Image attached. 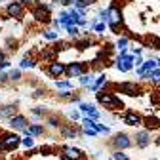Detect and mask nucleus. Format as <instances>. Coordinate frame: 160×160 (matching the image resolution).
<instances>
[{
  "label": "nucleus",
  "mask_w": 160,
  "mask_h": 160,
  "mask_svg": "<svg viewBox=\"0 0 160 160\" xmlns=\"http://www.w3.org/2000/svg\"><path fill=\"white\" fill-rule=\"evenodd\" d=\"M97 101L109 107V109H122V101L118 97H114L112 93H105V92H97Z\"/></svg>",
  "instance_id": "nucleus-1"
},
{
  "label": "nucleus",
  "mask_w": 160,
  "mask_h": 160,
  "mask_svg": "<svg viewBox=\"0 0 160 160\" xmlns=\"http://www.w3.org/2000/svg\"><path fill=\"white\" fill-rule=\"evenodd\" d=\"M109 25L112 31H116L120 25H122V13H120V10H116L114 6L109 8Z\"/></svg>",
  "instance_id": "nucleus-2"
},
{
  "label": "nucleus",
  "mask_w": 160,
  "mask_h": 160,
  "mask_svg": "<svg viewBox=\"0 0 160 160\" xmlns=\"http://www.w3.org/2000/svg\"><path fill=\"white\" fill-rule=\"evenodd\" d=\"M32 17L36 19V21H44V23H48V21H50V6H46V8H44V4L36 6V8L32 10Z\"/></svg>",
  "instance_id": "nucleus-3"
},
{
  "label": "nucleus",
  "mask_w": 160,
  "mask_h": 160,
  "mask_svg": "<svg viewBox=\"0 0 160 160\" xmlns=\"http://www.w3.org/2000/svg\"><path fill=\"white\" fill-rule=\"evenodd\" d=\"M112 145H114V149H116V151H122V149H128V147H132V139H130L126 133H118V135L114 137Z\"/></svg>",
  "instance_id": "nucleus-4"
},
{
  "label": "nucleus",
  "mask_w": 160,
  "mask_h": 160,
  "mask_svg": "<svg viewBox=\"0 0 160 160\" xmlns=\"http://www.w3.org/2000/svg\"><path fill=\"white\" fill-rule=\"evenodd\" d=\"M19 145V135L17 133H8L2 137V141H0V147L2 149H15Z\"/></svg>",
  "instance_id": "nucleus-5"
},
{
  "label": "nucleus",
  "mask_w": 160,
  "mask_h": 160,
  "mask_svg": "<svg viewBox=\"0 0 160 160\" xmlns=\"http://www.w3.org/2000/svg\"><path fill=\"white\" fill-rule=\"evenodd\" d=\"M118 90L124 92L126 95H139V92H141L139 84L135 82H122V84H118Z\"/></svg>",
  "instance_id": "nucleus-6"
},
{
  "label": "nucleus",
  "mask_w": 160,
  "mask_h": 160,
  "mask_svg": "<svg viewBox=\"0 0 160 160\" xmlns=\"http://www.w3.org/2000/svg\"><path fill=\"white\" fill-rule=\"evenodd\" d=\"M124 122H126L128 126H141V124H143V118L139 116L137 112H133V111H128V112L124 114Z\"/></svg>",
  "instance_id": "nucleus-7"
},
{
  "label": "nucleus",
  "mask_w": 160,
  "mask_h": 160,
  "mask_svg": "<svg viewBox=\"0 0 160 160\" xmlns=\"http://www.w3.org/2000/svg\"><path fill=\"white\" fill-rule=\"evenodd\" d=\"M6 12H8L10 17H21L23 15V4L21 2H12V4H8Z\"/></svg>",
  "instance_id": "nucleus-8"
},
{
  "label": "nucleus",
  "mask_w": 160,
  "mask_h": 160,
  "mask_svg": "<svg viewBox=\"0 0 160 160\" xmlns=\"http://www.w3.org/2000/svg\"><path fill=\"white\" fill-rule=\"evenodd\" d=\"M48 72H50L52 76H61L63 72H67V67H65L63 63H59V61H52L50 67H48Z\"/></svg>",
  "instance_id": "nucleus-9"
},
{
  "label": "nucleus",
  "mask_w": 160,
  "mask_h": 160,
  "mask_svg": "<svg viewBox=\"0 0 160 160\" xmlns=\"http://www.w3.org/2000/svg\"><path fill=\"white\" fill-rule=\"evenodd\" d=\"M63 156L71 158V160H82L84 158V152L80 149H74V147H65L63 149Z\"/></svg>",
  "instance_id": "nucleus-10"
},
{
  "label": "nucleus",
  "mask_w": 160,
  "mask_h": 160,
  "mask_svg": "<svg viewBox=\"0 0 160 160\" xmlns=\"http://www.w3.org/2000/svg\"><path fill=\"white\" fill-rule=\"evenodd\" d=\"M135 143H137V147H141V149H145L149 143H151V135H149V132H137L135 133Z\"/></svg>",
  "instance_id": "nucleus-11"
},
{
  "label": "nucleus",
  "mask_w": 160,
  "mask_h": 160,
  "mask_svg": "<svg viewBox=\"0 0 160 160\" xmlns=\"http://www.w3.org/2000/svg\"><path fill=\"white\" fill-rule=\"evenodd\" d=\"M10 126L15 130H27V118L25 116H13V118H10Z\"/></svg>",
  "instance_id": "nucleus-12"
},
{
  "label": "nucleus",
  "mask_w": 160,
  "mask_h": 160,
  "mask_svg": "<svg viewBox=\"0 0 160 160\" xmlns=\"http://www.w3.org/2000/svg\"><path fill=\"white\" fill-rule=\"evenodd\" d=\"M67 74L69 76H82L84 74V65L82 63H71L67 67Z\"/></svg>",
  "instance_id": "nucleus-13"
},
{
  "label": "nucleus",
  "mask_w": 160,
  "mask_h": 160,
  "mask_svg": "<svg viewBox=\"0 0 160 160\" xmlns=\"http://www.w3.org/2000/svg\"><path fill=\"white\" fill-rule=\"evenodd\" d=\"M15 111H17L15 105H6V107L0 109V118H13L15 116Z\"/></svg>",
  "instance_id": "nucleus-14"
},
{
  "label": "nucleus",
  "mask_w": 160,
  "mask_h": 160,
  "mask_svg": "<svg viewBox=\"0 0 160 160\" xmlns=\"http://www.w3.org/2000/svg\"><path fill=\"white\" fill-rule=\"evenodd\" d=\"M80 109H82L84 112H88L92 120H97V118H99V112L95 111V107H93V105H88V103H80Z\"/></svg>",
  "instance_id": "nucleus-15"
},
{
  "label": "nucleus",
  "mask_w": 160,
  "mask_h": 160,
  "mask_svg": "<svg viewBox=\"0 0 160 160\" xmlns=\"http://www.w3.org/2000/svg\"><path fill=\"white\" fill-rule=\"evenodd\" d=\"M23 132L27 135H40V133H44V128L38 124H32V126H27V130H23Z\"/></svg>",
  "instance_id": "nucleus-16"
},
{
  "label": "nucleus",
  "mask_w": 160,
  "mask_h": 160,
  "mask_svg": "<svg viewBox=\"0 0 160 160\" xmlns=\"http://www.w3.org/2000/svg\"><path fill=\"white\" fill-rule=\"evenodd\" d=\"M74 46H76L78 50H86V48H90V46H92V38H90V36H86L84 40H78Z\"/></svg>",
  "instance_id": "nucleus-17"
},
{
  "label": "nucleus",
  "mask_w": 160,
  "mask_h": 160,
  "mask_svg": "<svg viewBox=\"0 0 160 160\" xmlns=\"http://www.w3.org/2000/svg\"><path fill=\"white\" fill-rule=\"evenodd\" d=\"M80 84H82V86H93V84H95V82H93V76L82 74V76H80Z\"/></svg>",
  "instance_id": "nucleus-18"
},
{
  "label": "nucleus",
  "mask_w": 160,
  "mask_h": 160,
  "mask_svg": "<svg viewBox=\"0 0 160 160\" xmlns=\"http://www.w3.org/2000/svg\"><path fill=\"white\" fill-rule=\"evenodd\" d=\"M105 82H107V76H105V74H101V76H99V78L95 80V84L92 86V90H93V92H97L99 88H101V86L105 84Z\"/></svg>",
  "instance_id": "nucleus-19"
},
{
  "label": "nucleus",
  "mask_w": 160,
  "mask_h": 160,
  "mask_svg": "<svg viewBox=\"0 0 160 160\" xmlns=\"http://www.w3.org/2000/svg\"><path fill=\"white\" fill-rule=\"evenodd\" d=\"M116 46L120 48V53H126V46H128V38H118Z\"/></svg>",
  "instance_id": "nucleus-20"
},
{
  "label": "nucleus",
  "mask_w": 160,
  "mask_h": 160,
  "mask_svg": "<svg viewBox=\"0 0 160 160\" xmlns=\"http://www.w3.org/2000/svg\"><path fill=\"white\" fill-rule=\"evenodd\" d=\"M34 67V59H31V57H25L23 61H21V69H32Z\"/></svg>",
  "instance_id": "nucleus-21"
},
{
  "label": "nucleus",
  "mask_w": 160,
  "mask_h": 160,
  "mask_svg": "<svg viewBox=\"0 0 160 160\" xmlns=\"http://www.w3.org/2000/svg\"><path fill=\"white\" fill-rule=\"evenodd\" d=\"M55 53H57V52H55V50L50 46V50H44V52H42V57H46V59H52V57H55Z\"/></svg>",
  "instance_id": "nucleus-22"
},
{
  "label": "nucleus",
  "mask_w": 160,
  "mask_h": 160,
  "mask_svg": "<svg viewBox=\"0 0 160 160\" xmlns=\"http://www.w3.org/2000/svg\"><path fill=\"white\" fill-rule=\"evenodd\" d=\"M99 19L103 23H109V10H99Z\"/></svg>",
  "instance_id": "nucleus-23"
},
{
  "label": "nucleus",
  "mask_w": 160,
  "mask_h": 160,
  "mask_svg": "<svg viewBox=\"0 0 160 160\" xmlns=\"http://www.w3.org/2000/svg\"><path fill=\"white\" fill-rule=\"evenodd\" d=\"M112 160H130V158H128L122 151H116V152L112 154Z\"/></svg>",
  "instance_id": "nucleus-24"
},
{
  "label": "nucleus",
  "mask_w": 160,
  "mask_h": 160,
  "mask_svg": "<svg viewBox=\"0 0 160 160\" xmlns=\"http://www.w3.org/2000/svg\"><path fill=\"white\" fill-rule=\"evenodd\" d=\"M44 38H48V40H57V32H55V31H44Z\"/></svg>",
  "instance_id": "nucleus-25"
},
{
  "label": "nucleus",
  "mask_w": 160,
  "mask_h": 160,
  "mask_svg": "<svg viewBox=\"0 0 160 160\" xmlns=\"http://www.w3.org/2000/svg\"><path fill=\"white\" fill-rule=\"evenodd\" d=\"M147 122H149V124H147V128H151V130H154V128H158V126H160L156 118H149Z\"/></svg>",
  "instance_id": "nucleus-26"
},
{
  "label": "nucleus",
  "mask_w": 160,
  "mask_h": 160,
  "mask_svg": "<svg viewBox=\"0 0 160 160\" xmlns=\"http://www.w3.org/2000/svg\"><path fill=\"white\" fill-rule=\"evenodd\" d=\"M84 133L86 135H97V130L92 128V126H84Z\"/></svg>",
  "instance_id": "nucleus-27"
},
{
  "label": "nucleus",
  "mask_w": 160,
  "mask_h": 160,
  "mask_svg": "<svg viewBox=\"0 0 160 160\" xmlns=\"http://www.w3.org/2000/svg\"><path fill=\"white\" fill-rule=\"evenodd\" d=\"M61 133H63L65 137H74V135H76L74 130H67V128H61Z\"/></svg>",
  "instance_id": "nucleus-28"
},
{
  "label": "nucleus",
  "mask_w": 160,
  "mask_h": 160,
  "mask_svg": "<svg viewBox=\"0 0 160 160\" xmlns=\"http://www.w3.org/2000/svg\"><path fill=\"white\" fill-rule=\"evenodd\" d=\"M57 88H72V84L69 80H61V82H57Z\"/></svg>",
  "instance_id": "nucleus-29"
},
{
  "label": "nucleus",
  "mask_w": 160,
  "mask_h": 160,
  "mask_svg": "<svg viewBox=\"0 0 160 160\" xmlns=\"http://www.w3.org/2000/svg\"><path fill=\"white\" fill-rule=\"evenodd\" d=\"M23 145H25V147H27V149H31V147H32V145H34V141H32V137H31V135H29V137H27V139H23Z\"/></svg>",
  "instance_id": "nucleus-30"
},
{
  "label": "nucleus",
  "mask_w": 160,
  "mask_h": 160,
  "mask_svg": "<svg viewBox=\"0 0 160 160\" xmlns=\"http://www.w3.org/2000/svg\"><path fill=\"white\" fill-rule=\"evenodd\" d=\"M19 76H21V72H19V71H12L10 72V80H19Z\"/></svg>",
  "instance_id": "nucleus-31"
},
{
  "label": "nucleus",
  "mask_w": 160,
  "mask_h": 160,
  "mask_svg": "<svg viewBox=\"0 0 160 160\" xmlns=\"http://www.w3.org/2000/svg\"><path fill=\"white\" fill-rule=\"evenodd\" d=\"M67 31H69V34H71V36H78V32H80L76 27H67Z\"/></svg>",
  "instance_id": "nucleus-32"
},
{
  "label": "nucleus",
  "mask_w": 160,
  "mask_h": 160,
  "mask_svg": "<svg viewBox=\"0 0 160 160\" xmlns=\"http://www.w3.org/2000/svg\"><path fill=\"white\" fill-rule=\"evenodd\" d=\"M143 63H145V61H143V59L139 57V55H137V57H133V65H137V67H141Z\"/></svg>",
  "instance_id": "nucleus-33"
},
{
  "label": "nucleus",
  "mask_w": 160,
  "mask_h": 160,
  "mask_svg": "<svg viewBox=\"0 0 160 160\" xmlns=\"http://www.w3.org/2000/svg\"><path fill=\"white\" fill-rule=\"evenodd\" d=\"M32 112L40 116V114H44V112H46V109H44V107H36V109H32Z\"/></svg>",
  "instance_id": "nucleus-34"
},
{
  "label": "nucleus",
  "mask_w": 160,
  "mask_h": 160,
  "mask_svg": "<svg viewBox=\"0 0 160 160\" xmlns=\"http://www.w3.org/2000/svg\"><path fill=\"white\" fill-rule=\"evenodd\" d=\"M50 124H52L53 128H57V126H59V120H57V118H50Z\"/></svg>",
  "instance_id": "nucleus-35"
},
{
  "label": "nucleus",
  "mask_w": 160,
  "mask_h": 160,
  "mask_svg": "<svg viewBox=\"0 0 160 160\" xmlns=\"http://www.w3.org/2000/svg\"><path fill=\"white\" fill-rule=\"evenodd\" d=\"M95 31H97V32H101V31H105V23H101V25H95Z\"/></svg>",
  "instance_id": "nucleus-36"
},
{
  "label": "nucleus",
  "mask_w": 160,
  "mask_h": 160,
  "mask_svg": "<svg viewBox=\"0 0 160 160\" xmlns=\"http://www.w3.org/2000/svg\"><path fill=\"white\" fill-rule=\"evenodd\" d=\"M8 67H10L8 61H2V63H0V71H2V69H8Z\"/></svg>",
  "instance_id": "nucleus-37"
},
{
  "label": "nucleus",
  "mask_w": 160,
  "mask_h": 160,
  "mask_svg": "<svg viewBox=\"0 0 160 160\" xmlns=\"http://www.w3.org/2000/svg\"><path fill=\"white\" fill-rule=\"evenodd\" d=\"M78 116H80V114H78V112H76V111H74V112H71V118H74V120H76V118H78Z\"/></svg>",
  "instance_id": "nucleus-38"
},
{
  "label": "nucleus",
  "mask_w": 160,
  "mask_h": 160,
  "mask_svg": "<svg viewBox=\"0 0 160 160\" xmlns=\"http://www.w3.org/2000/svg\"><path fill=\"white\" fill-rule=\"evenodd\" d=\"M156 143H158V145H160V137H158V139H156Z\"/></svg>",
  "instance_id": "nucleus-39"
},
{
  "label": "nucleus",
  "mask_w": 160,
  "mask_h": 160,
  "mask_svg": "<svg viewBox=\"0 0 160 160\" xmlns=\"http://www.w3.org/2000/svg\"><path fill=\"white\" fill-rule=\"evenodd\" d=\"M152 160H156V158H152Z\"/></svg>",
  "instance_id": "nucleus-40"
}]
</instances>
